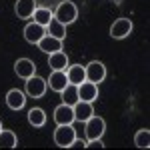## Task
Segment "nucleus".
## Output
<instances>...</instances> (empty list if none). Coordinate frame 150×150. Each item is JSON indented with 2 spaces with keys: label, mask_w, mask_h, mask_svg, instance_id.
<instances>
[{
  "label": "nucleus",
  "mask_w": 150,
  "mask_h": 150,
  "mask_svg": "<svg viewBox=\"0 0 150 150\" xmlns=\"http://www.w3.org/2000/svg\"><path fill=\"white\" fill-rule=\"evenodd\" d=\"M54 122L58 124H72L74 122V108L70 104H58L54 108Z\"/></svg>",
  "instance_id": "obj_7"
},
{
  "label": "nucleus",
  "mask_w": 150,
  "mask_h": 150,
  "mask_svg": "<svg viewBox=\"0 0 150 150\" xmlns=\"http://www.w3.org/2000/svg\"><path fill=\"white\" fill-rule=\"evenodd\" d=\"M62 102L64 104H70V106H74V104L78 102V86L76 84H66V88L62 90Z\"/></svg>",
  "instance_id": "obj_20"
},
{
  "label": "nucleus",
  "mask_w": 150,
  "mask_h": 150,
  "mask_svg": "<svg viewBox=\"0 0 150 150\" xmlns=\"http://www.w3.org/2000/svg\"><path fill=\"white\" fill-rule=\"evenodd\" d=\"M68 84V76H66V70H52L50 78H48V86L50 90L54 92H62Z\"/></svg>",
  "instance_id": "obj_12"
},
{
  "label": "nucleus",
  "mask_w": 150,
  "mask_h": 150,
  "mask_svg": "<svg viewBox=\"0 0 150 150\" xmlns=\"http://www.w3.org/2000/svg\"><path fill=\"white\" fill-rule=\"evenodd\" d=\"M76 138V130L72 128V124H58L54 130V142L60 148H70V144Z\"/></svg>",
  "instance_id": "obj_2"
},
{
  "label": "nucleus",
  "mask_w": 150,
  "mask_h": 150,
  "mask_svg": "<svg viewBox=\"0 0 150 150\" xmlns=\"http://www.w3.org/2000/svg\"><path fill=\"white\" fill-rule=\"evenodd\" d=\"M84 148H104V144H102L100 138H96V140H88V142L84 144Z\"/></svg>",
  "instance_id": "obj_24"
},
{
  "label": "nucleus",
  "mask_w": 150,
  "mask_h": 150,
  "mask_svg": "<svg viewBox=\"0 0 150 150\" xmlns=\"http://www.w3.org/2000/svg\"><path fill=\"white\" fill-rule=\"evenodd\" d=\"M6 104H8L10 110H20V108H24V104H26V96H24L22 90L12 88V90L6 92Z\"/></svg>",
  "instance_id": "obj_13"
},
{
  "label": "nucleus",
  "mask_w": 150,
  "mask_h": 150,
  "mask_svg": "<svg viewBox=\"0 0 150 150\" xmlns=\"http://www.w3.org/2000/svg\"><path fill=\"white\" fill-rule=\"evenodd\" d=\"M38 48H40L42 52H46V54H52V52H58V50L62 48V40H58L54 36L44 34V38L38 42Z\"/></svg>",
  "instance_id": "obj_16"
},
{
  "label": "nucleus",
  "mask_w": 150,
  "mask_h": 150,
  "mask_svg": "<svg viewBox=\"0 0 150 150\" xmlns=\"http://www.w3.org/2000/svg\"><path fill=\"white\" fill-rule=\"evenodd\" d=\"M28 122H30L32 128H42L46 124V112L42 108H32L28 112Z\"/></svg>",
  "instance_id": "obj_18"
},
{
  "label": "nucleus",
  "mask_w": 150,
  "mask_h": 150,
  "mask_svg": "<svg viewBox=\"0 0 150 150\" xmlns=\"http://www.w3.org/2000/svg\"><path fill=\"white\" fill-rule=\"evenodd\" d=\"M54 18H56L60 24H72L76 18H78V8H76V4L74 2H70V0H64V2H60L56 6V10H54Z\"/></svg>",
  "instance_id": "obj_1"
},
{
  "label": "nucleus",
  "mask_w": 150,
  "mask_h": 150,
  "mask_svg": "<svg viewBox=\"0 0 150 150\" xmlns=\"http://www.w3.org/2000/svg\"><path fill=\"white\" fill-rule=\"evenodd\" d=\"M52 18H54V14L48 10V8H36L34 14H32V20H34L36 24H40V26H44V28L48 26V22H50Z\"/></svg>",
  "instance_id": "obj_22"
},
{
  "label": "nucleus",
  "mask_w": 150,
  "mask_h": 150,
  "mask_svg": "<svg viewBox=\"0 0 150 150\" xmlns=\"http://www.w3.org/2000/svg\"><path fill=\"white\" fill-rule=\"evenodd\" d=\"M14 72H16V76L28 80L30 76H34L36 64L30 60V58H20V60H16V64H14Z\"/></svg>",
  "instance_id": "obj_11"
},
{
  "label": "nucleus",
  "mask_w": 150,
  "mask_h": 150,
  "mask_svg": "<svg viewBox=\"0 0 150 150\" xmlns=\"http://www.w3.org/2000/svg\"><path fill=\"white\" fill-rule=\"evenodd\" d=\"M134 144L138 148H150V130L148 128H140L134 134Z\"/></svg>",
  "instance_id": "obj_23"
},
{
  "label": "nucleus",
  "mask_w": 150,
  "mask_h": 150,
  "mask_svg": "<svg viewBox=\"0 0 150 150\" xmlns=\"http://www.w3.org/2000/svg\"><path fill=\"white\" fill-rule=\"evenodd\" d=\"M36 8H38V6H36V0H16V4H14V12H16V16H18L20 20L32 18V14H34Z\"/></svg>",
  "instance_id": "obj_10"
},
{
  "label": "nucleus",
  "mask_w": 150,
  "mask_h": 150,
  "mask_svg": "<svg viewBox=\"0 0 150 150\" xmlns=\"http://www.w3.org/2000/svg\"><path fill=\"white\" fill-rule=\"evenodd\" d=\"M130 32H132V22H130L128 18H118V20H114L112 26H110V36L116 38V40L126 38Z\"/></svg>",
  "instance_id": "obj_6"
},
{
  "label": "nucleus",
  "mask_w": 150,
  "mask_h": 150,
  "mask_svg": "<svg viewBox=\"0 0 150 150\" xmlns=\"http://www.w3.org/2000/svg\"><path fill=\"white\" fill-rule=\"evenodd\" d=\"M46 34L48 36H54L58 40H64V36H66V26L64 24H60L56 18H52L46 26Z\"/></svg>",
  "instance_id": "obj_19"
},
{
  "label": "nucleus",
  "mask_w": 150,
  "mask_h": 150,
  "mask_svg": "<svg viewBox=\"0 0 150 150\" xmlns=\"http://www.w3.org/2000/svg\"><path fill=\"white\" fill-rule=\"evenodd\" d=\"M46 34V28L44 26H40V24H36L34 20L30 24H26V28H24V38H26V42H30V44H38L42 38Z\"/></svg>",
  "instance_id": "obj_9"
},
{
  "label": "nucleus",
  "mask_w": 150,
  "mask_h": 150,
  "mask_svg": "<svg viewBox=\"0 0 150 150\" xmlns=\"http://www.w3.org/2000/svg\"><path fill=\"white\" fill-rule=\"evenodd\" d=\"M96 98H98V84H94L90 80H84L78 84V100L94 102Z\"/></svg>",
  "instance_id": "obj_8"
},
{
  "label": "nucleus",
  "mask_w": 150,
  "mask_h": 150,
  "mask_svg": "<svg viewBox=\"0 0 150 150\" xmlns=\"http://www.w3.org/2000/svg\"><path fill=\"white\" fill-rule=\"evenodd\" d=\"M46 88H48V82L40 76H30L26 80V94L32 96V98H42Z\"/></svg>",
  "instance_id": "obj_4"
},
{
  "label": "nucleus",
  "mask_w": 150,
  "mask_h": 150,
  "mask_svg": "<svg viewBox=\"0 0 150 150\" xmlns=\"http://www.w3.org/2000/svg\"><path fill=\"white\" fill-rule=\"evenodd\" d=\"M48 66L52 70H66L68 68V56L62 50L52 52V54H48Z\"/></svg>",
  "instance_id": "obj_15"
},
{
  "label": "nucleus",
  "mask_w": 150,
  "mask_h": 150,
  "mask_svg": "<svg viewBox=\"0 0 150 150\" xmlns=\"http://www.w3.org/2000/svg\"><path fill=\"white\" fill-rule=\"evenodd\" d=\"M86 138L88 140H96V138H102V134H104V130H106V122H104V118H100V116H96L92 114L86 122Z\"/></svg>",
  "instance_id": "obj_3"
},
{
  "label": "nucleus",
  "mask_w": 150,
  "mask_h": 150,
  "mask_svg": "<svg viewBox=\"0 0 150 150\" xmlns=\"http://www.w3.org/2000/svg\"><path fill=\"white\" fill-rule=\"evenodd\" d=\"M66 76H68V82L70 84H80V82L86 80V70H84V66H80V64H72V66H68L66 68Z\"/></svg>",
  "instance_id": "obj_17"
},
{
  "label": "nucleus",
  "mask_w": 150,
  "mask_h": 150,
  "mask_svg": "<svg viewBox=\"0 0 150 150\" xmlns=\"http://www.w3.org/2000/svg\"><path fill=\"white\" fill-rule=\"evenodd\" d=\"M74 108V120L78 122H86L90 116L94 114V108H92V102H84V100H78V102L72 106Z\"/></svg>",
  "instance_id": "obj_14"
},
{
  "label": "nucleus",
  "mask_w": 150,
  "mask_h": 150,
  "mask_svg": "<svg viewBox=\"0 0 150 150\" xmlns=\"http://www.w3.org/2000/svg\"><path fill=\"white\" fill-rule=\"evenodd\" d=\"M0 130H2V122H0Z\"/></svg>",
  "instance_id": "obj_26"
},
{
  "label": "nucleus",
  "mask_w": 150,
  "mask_h": 150,
  "mask_svg": "<svg viewBox=\"0 0 150 150\" xmlns=\"http://www.w3.org/2000/svg\"><path fill=\"white\" fill-rule=\"evenodd\" d=\"M18 138L12 130H0V148H16Z\"/></svg>",
  "instance_id": "obj_21"
},
{
  "label": "nucleus",
  "mask_w": 150,
  "mask_h": 150,
  "mask_svg": "<svg viewBox=\"0 0 150 150\" xmlns=\"http://www.w3.org/2000/svg\"><path fill=\"white\" fill-rule=\"evenodd\" d=\"M84 144H86V142H84V140H78V138H74V142H72V144H70V148H82V146H84Z\"/></svg>",
  "instance_id": "obj_25"
},
{
  "label": "nucleus",
  "mask_w": 150,
  "mask_h": 150,
  "mask_svg": "<svg viewBox=\"0 0 150 150\" xmlns=\"http://www.w3.org/2000/svg\"><path fill=\"white\" fill-rule=\"evenodd\" d=\"M84 70H86V80L94 82V84H100L106 78V66H104L102 62H98V60L90 62Z\"/></svg>",
  "instance_id": "obj_5"
}]
</instances>
